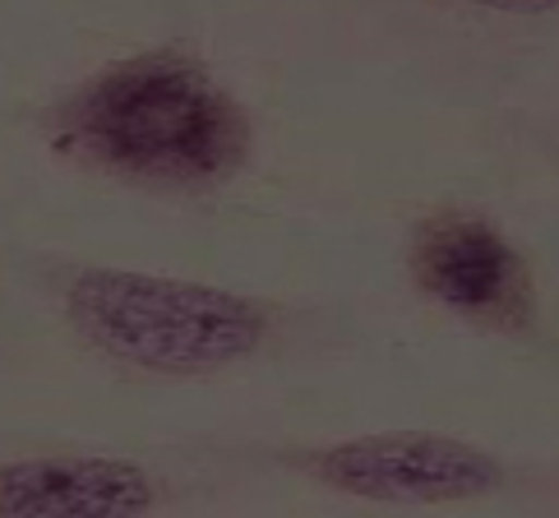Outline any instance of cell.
<instances>
[{
    "label": "cell",
    "instance_id": "cell-1",
    "mask_svg": "<svg viewBox=\"0 0 559 518\" xmlns=\"http://www.w3.org/2000/svg\"><path fill=\"white\" fill-rule=\"evenodd\" d=\"M66 126L93 163L171 186L217 181L250 144L241 107L176 51L107 66L70 103Z\"/></svg>",
    "mask_w": 559,
    "mask_h": 518
},
{
    "label": "cell",
    "instance_id": "cell-3",
    "mask_svg": "<svg viewBox=\"0 0 559 518\" xmlns=\"http://www.w3.org/2000/svg\"><path fill=\"white\" fill-rule=\"evenodd\" d=\"M324 486L374 505H457L504 486V468L486 449L435 431H389L329 445L306 458Z\"/></svg>",
    "mask_w": 559,
    "mask_h": 518
},
{
    "label": "cell",
    "instance_id": "cell-4",
    "mask_svg": "<svg viewBox=\"0 0 559 518\" xmlns=\"http://www.w3.org/2000/svg\"><path fill=\"white\" fill-rule=\"evenodd\" d=\"M416 278L444 306L490 325H523L532 306V283L518 255L486 217L449 213L430 217L412 250Z\"/></svg>",
    "mask_w": 559,
    "mask_h": 518
},
{
    "label": "cell",
    "instance_id": "cell-5",
    "mask_svg": "<svg viewBox=\"0 0 559 518\" xmlns=\"http://www.w3.org/2000/svg\"><path fill=\"white\" fill-rule=\"evenodd\" d=\"M153 476L126 458H19L0 468V518H144Z\"/></svg>",
    "mask_w": 559,
    "mask_h": 518
},
{
    "label": "cell",
    "instance_id": "cell-2",
    "mask_svg": "<svg viewBox=\"0 0 559 518\" xmlns=\"http://www.w3.org/2000/svg\"><path fill=\"white\" fill-rule=\"evenodd\" d=\"M74 329L111 362L163 375L223 370L264 343V310L246 296L157 273L88 269L70 283Z\"/></svg>",
    "mask_w": 559,
    "mask_h": 518
}]
</instances>
